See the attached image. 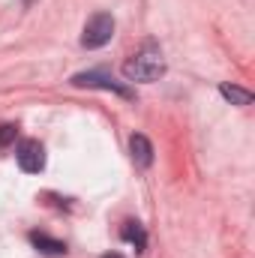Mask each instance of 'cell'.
Returning a JSON list of instances; mask_svg holds the SVG:
<instances>
[{"mask_svg":"<svg viewBox=\"0 0 255 258\" xmlns=\"http://www.w3.org/2000/svg\"><path fill=\"white\" fill-rule=\"evenodd\" d=\"M30 243H33L42 255H66L63 240H54V237H48V234H42V231H33V234H30Z\"/></svg>","mask_w":255,"mask_h":258,"instance_id":"6","label":"cell"},{"mask_svg":"<svg viewBox=\"0 0 255 258\" xmlns=\"http://www.w3.org/2000/svg\"><path fill=\"white\" fill-rule=\"evenodd\" d=\"M123 75L126 81H156L165 75V57H162V48L156 42H144L141 51H135L123 63Z\"/></svg>","mask_w":255,"mask_h":258,"instance_id":"1","label":"cell"},{"mask_svg":"<svg viewBox=\"0 0 255 258\" xmlns=\"http://www.w3.org/2000/svg\"><path fill=\"white\" fill-rule=\"evenodd\" d=\"M105 258H120V255H105Z\"/></svg>","mask_w":255,"mask_h":258,"instance_id":"10","label":"cell"},{"mask_svg":"<svg viewBox=\"0 0 255 258\" xmlns=\"http://www.w3.org/2000/svg\"><path fill=\"white\" fill-rule=\"evenodd\" d=\"M15 132H18V129L12 126V123H3V126H0V147H6V144L15 138Z\"/></svg>","mask_w":255,"mask_h":258,"instance_id":"9","label":"cell"},{"mask_svg":"<svg viewBox=\"0 0 255 258\" xmlns=\"http://www.w3.org/2000/svg\"><path fill=\"white\" fill-rule=\"evenodd\" d=\"M129 153H132V162L138 168H150L153 165V144L144 135H138V132L129 138Z\"/></svg>","mask_w":255,"mask_h":258,"instance_id":"5","label":"cell"},{"mask_svg":"<svg viewBox=\"0 0 255 258\" xmlns=\"http://www.w3.org/2000/svg\"><path fill=\"white\" fill-rule=\"evenodd\" d=\"M72 87H96V90H111V93H117L123 99H135V93L129 90L126 84L114 81V75H108L102 69H87V72L72 75Z\"/></svg>","mask_w":255,"mask_h":258,"instance_id":"3","label":"cell"},{"mask_svg":"<svg viewBox=\"0 0 255 258\" xmlns=\"http://www.w3.org/2000/svg\"><path fill=\"white\" fill-rule=\"evenodd\" d=\"M111 36H114V18L108 12H96L87 18V24L81 30V45L84 48H102L111 42Z\"/></svg>","mask_w":255,"mask_h":258,"instance_id":"2","label":"cell"},{"mask_svg":"<svg viewBox=\"0 0 255 258\" xmlns=\"http://www.w3.org/2000/svg\"><path fill=\"white\" fill-rule=\"evenodd\" d=\"M120 237L135 246V252H141L144 246H147V234H144V228H141V222H126L123 225V231H120Z\"/></svg>","mask_w":255,"mask_h":258,"instance_id":"7","label":"cell"},{"mask_svg":"<svg viewBox=\"0 0 255 258\" xmlns=\"http://www.w3.org/2000/svg\"><path fill=\"white\" fill-rule=\"evenodd\" d=\"M219 93H222L231 105H249V102H252V93L243 90V87H237V84H219Z\"/></svg>","mask_w":255,"mask_h":258,"instance_id":"8","label":"cell"},{"mask_svg":"<svg viewBox=\"0 0 255 258\" xmlns=\"http://www.w3.org/2000/svg\"><path fill=\"white\" fill-rule=\"evenodd\" d=\"M15 159H18V168L24 174H39L45 168V147L36 138H24L15 150Z\"/></svg>","mask_w":255,"mask_h":258,"instance_id":"4","label":"cell"}]
</instances>
